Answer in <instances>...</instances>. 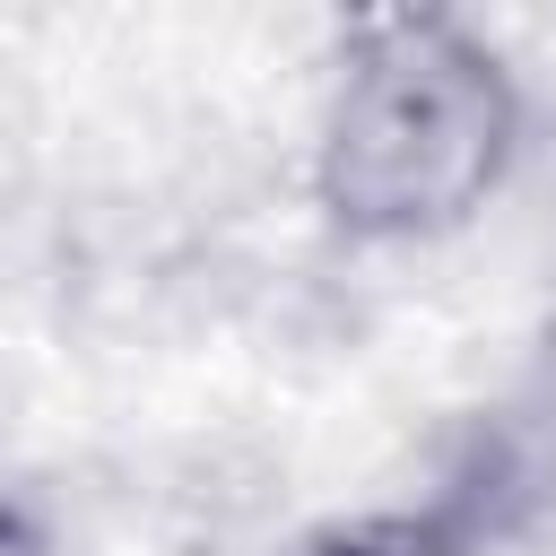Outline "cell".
Here are the masks:
<instances>
[{
  "label": "cell",
  "instance_id": "cell-3",
  "mask_svg": "<svg viewBox=\"0 0 556 556\" xmlns=\"http://www.w3.org/2000/svg\"><path fill=\"white\" fill-rule=\"evenodd\" d=\"M0 556H52V539H43L35 504H17V513H9V539H0Z\"/></svg>",
  "mask_w": 556,
  "mask_h": 556
},
{
  "label": "cell",
  "instance_id": "cell-1",
  "mask_svg": "<svg viewBox=\"0 0 556 556\" xmlns=\"http://www.w3.org/2000/svg\"><path fill=\"white\" fill-rule=\"evenodd\" d=\"M521 148V96L495 43L443 9L356 17L313 148V191L356 243H434L469 226Z\"/></svg>",
  "mask_w": 556,
  "mask_h": 556
},
{
  "label": "cell",
  "instance_id": "cell-2",
  "mask_svg": "<svg viewBox=\"0 0 556 556\" xmlns=\"http://www.w3.org/2000/svg\"><path fill=\"white\" fill-rule=\"evenodd\" d=\"M304 556H478L469 521L452 504H426V513H356V521H330L321 539H304Z\"/></svg>",
  "mask_w": 556,
  "mask_h": 556
}]
</instances>
